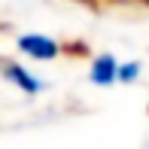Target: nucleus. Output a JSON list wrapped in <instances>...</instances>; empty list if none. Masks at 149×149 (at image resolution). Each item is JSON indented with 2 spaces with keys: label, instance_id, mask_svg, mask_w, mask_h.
<instances>
[{
  "label": "nucleus",
  "instance_id": "3",
  "mask_svg": "<svg viewBox=\"0 0 149 149\" xmlns=\"http://www.w3.org/2000/svg\"><path fill=\"white\" fill-rule=\"evenodd\" d=\"M6 76H9L12 82H18L24 91H31V94H33V91H40V82H37V79H31L28 73L22 70V67H9V70H6Z\"/></svg>",
  "mask_w": 149,
  "mask_h": 149
},
{
  "label": "nucleus",
  "instance_id": "4",
  "mask_svg": "<svg viewBox=\"0 0 149 149\" xmlns=\"http://www.w3.org/2000/svg\"><path fill=\"white\" fill-rule=\"evenodd\" d=\"M116 76H119V79H134V76H137V64H131V67H122V70H116Z\"/></svg>",
  "mask_w": 149,
  "mask_h": 149
},
{
  "label": "nucleus",
  "instance_id": "1",
  "mask_svg": "<svg viewBox=\"0 0 149 149\" xmlns=\"http://www.w3.org/2000/svg\"><path fill=\"white\" fill-rule=\"evenodd\" d=\"M18 46H22L28 55H33V58H55L58 55V46L52 43L49 37H40V33H28V37H22L18 40Z\"/></svg>",
  "mask_w": 149,
  "mask_h": 149
},
{
  "label": "nucleus",
  "instance_id": "2",
  "mask_svg": "<svg viewBox=\"0 0 149 149\" xmlns=\"http://www.w3.org/2000/svg\"><path fill=\"white\" fill-rule=\"evenodd\" d=\"M91 79H94L97 85L113 82V79H116V61H113L110 55H107V58H97V61H94V67H91Z\"/></svg>",
  "mask_w": 149,
  "mask_h": 149
}]
</instances>
